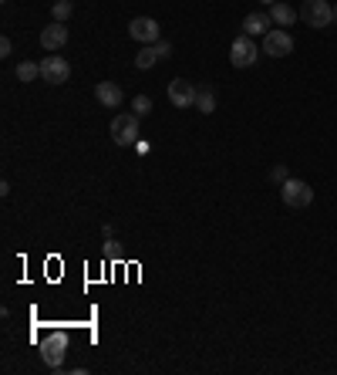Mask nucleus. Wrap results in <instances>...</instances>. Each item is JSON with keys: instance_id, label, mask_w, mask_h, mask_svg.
<instances>
[{"instance_id": "9d476101", "label": "nucleus", "mask_w": 337, "mask_h": 375, "mask_svg": "<svg viewBox=\"0 0 337 375\" xmlns=\"http://www.w3.org/2000/svg\"><path fill=\"white\" fill-rule=\"evenodd\" d=\"M128 37L138 41V44H155V41H162L159 20H152V17H135V20L128 24Z\"/></svg>"}, {"instance_id": "39448f33", "label": "nucleus", "mask_w": 337, "mask_h": 375, "mask_svg": "<svg viewBox=\"0 0 337 375\" xmlns=\"http://www.w3.org/2000/svg\"><path fill=\"white\" fill-rule=\"evenodd\" d=\"M64 352H68V335H61V331H51L41 342V359H44L47 369H61Z\"/></svg>"}, {"instance_id": "f8f14e48", "label": "nucleus", "mask_w": 337, "mask_h": 375, "mask_svg": "<svg viewBox=\"0 0 337 375\" xmlns=\"http://www.w3.org/2000/svg\"><path fill=\"white\" fill-rule=\"evenodd\" d=\"M64 44H68V28H64L61 20L47 24L44 31H41V47H44V51H61Z\"/></svg>"}, {"instance_id": "f3484780", "label": "nucleus", "mask_w": 337, "mask_h": 375, "mask_svg": "<svg viewBox=\"0 0 337 375\" xmlns=\"http://www.w3.org/2000/svg\"><path fill=\"white\" fill-rule=\"evenodd\" d=\"M75 14V4H71V0H58V4H54V7H51V17H54V20H68V17Z\"/></svg>"}, {"instance_id": "0eeeda50", "label": "nucleus", "mask_w": 337, "mask_h": 375, "mask_svg": "<svg viewBox=\"0 0 337 375\" xmlns=\"http://www.w3.org/2000/svg\"><path fill=\"white\" fill-rule=\"evenodd\" d=\"M263 54H270V58H287V54H293V37H290V31H283V28H274L270 34H263Z\"/></svg>"}, {"instance_id": "9b49d317", "label": "nucleus", "mask_w": 337, "mask_h": 375, "mask_svg": "<svg viewBox=\"0 0 337 375\" xmlns=\"http://www.w3.org/2000/svg\"><path fill=\"white\" fill-rule=\"evenodd\" d=\"M94 98H98L105 109H122L125 92H122V85H115V81H98V85H94Z\"/></svg>"}, {"instance_id": "dca6fc26", "label": "nucleus", "mask_w": 337, "mask_h": 375, "mask_svg": "<svg viewBox=\"0 0 337 375\" xmlns=\"http://www.w3.org/2000/svg\"><path fill=\"white\" fill-rule=\"evenodd\" d=\"M37 78H41V64L37 61H20L17 64V81L27 85V81H37Z\"/></svg>"}, {"instance_id": "2eb2a0df", "label": "nucleus", "mask_w": 337, "mask_h": 375, "mask_svg": "<svg viewBox=\"0 0 337 375\" xmlns=\"http://www.w3.org/2000/svg\"><path fill=\"white\" fill-rule=\"evenodd\" d=\"M196 109H200L202 115H213V112H216V95H213V88H200V92H196Z\"/></svg>"}, {"instance_id": "ddd939ff", "label": "nucleus", "mask_w": 337, "mask_h": 375, "mask_svg": "<svg viewBox=\"0 0 337 375\" xmlns=\"http://www.w3.org/2000/svg\"><path fill=\"white\" fill-rule=\"evenodd\" d=\"M274 17L263 14V11H257V14H246L243 17V34H250V37H263V34H270L274 28Z\"/></svg>"}, {"instance_id": "6e6552de", "label": "nucleus", "mask_w": 337, "mask_h": 375, "mask_svg": "<svg viewBox=\"0 0 337 375\" xmlns=\"http://www.w3.org/2000/svg\"><path fill=\"white\" fill-rule=\"evenodd\" d=\"M172 58V44L168 41H155V44H142V51L135 54V68L138 71H149L152 64Z\"/></svg>"}, {"instance_id": "7ed1b4c3", "label": "nucleus", "mask_w": 337, "mask_h": 375, "mask_svg": "<svg viewBox=\"0 0 337 375\" xmlns=\"http://www.w3.org/2000/svg\"><path fill=\"white\" fill-rule=\"evenodd\" d=\"M280 200L290 210H304V206L314 203V189L304 179H287V183H280Z\"/></svg>"}, {"instance_id": "1a4fd4ad", "label": "nucleus", "mask_w": 337, "mask_h": 375, "mask_svg": "<svg viewBox=\"0 0 337 375\" xmlns=\"http://www.w3.org/2000/svg\"><path fill=\"white\" fill-rule=\"evenodd\" d=\"M196 85L185 78H172L168 81V102L176 105V109H196Z\"/></svg>"}, {"instance_id": "4be33fe9", "label": "nucleus", "mask_w": 337, "mask_h": 375, "mask_svg": "<svg viewBox=\"0 0 337 375\" xmlns=\"http://www.w3.org/2000/svg\"><path fill=\"white\" fill-rule=\"evenodd\" d=\"M263 4H276V0H263Z\"/></svg>"}, {"instance_id": "aec40b11", "label": "nucleus", "mask_w": 337, "mask_h": 375, "mask_svg": "<svg viewBox=\"0 0 337 375\" xmlns=\"http://www.w3.org/2000/svg\"><path fill=\"white\" fill-rule=\"evenodd\" d=\"M14 54V44H11V37H0V58H11Z\"/></svg>"}, {"instance_id": "412c9836", "label": "nucleus", "mask_w": 337, "mask_h": 375, "mask_svg": "<svg viewBox=\"0 0 337 375\" xmlns=\"http://www.w3.org/2000/svg\"><path fill=\"white\" fill-rule=\"evenodd\" d=\"M334 20H337V4H334Z\"/></svg>"}, {"instance_id": "423d86ee", "label": "nucleus", "mask_w": 337, "mask_h": 375, "mask_svg": "<svg viewBox=\"0 0 337 375\" xmlns=\"http://www.w3.org/2000/svg\"><path fill=\"white\" fill-rule=\"evenodd\" d=\"M41 78L47 85H64V81L71 78V61L61 58V54H47L44 61H41Z\"/></svg>"}, {"instance_id": "f03ea898", "label": "nucleus", "mask_w": 337, "mask_h": 375, "mask_svg": "<svg viewBox=\"0 0 337 375\" xmlns=\"http://www.w3.org/2000/svg\"><path fill=\"white\" fill-rule=\"evenodd\" d=\"M138 115L135 112H122V115H115L111 119V139H115V145H122V149H128V145H138Z\"/></svg>"}, {"instance_id": "f257e3e1", "label": "nucleus", "mask_w": 337, "mask_h": 375, "mask_svg": "<svg viewBox=\"0 0 337 375\" xmlns=\"http://www.w3.org/2000/svg\"><path fill=\"white\" fill-rule=\"evenodd\" d=\"M300 20L307 28H314V31L331 28L334 24V4H327V0H304L300 4Z\"/></svg>"}, {"instance_id": "6ab92c4d", "label": "nucleus", "mask_w": 337, "mask_h": 375, "mask_svg": "<svg viewBox=\"0 0 337 375\" xmlns=\"http://www.w3.org/2000/svg\"><path fill=\"white\" fill-rule=\"evenodd\" d=\"M270 179H274V183H287V179H290V176H287V166H274Z\"/></svg>"}, {"instance_id": "a211bd4d", "label": "nucleus", "mask_w": 337, "mask_h": 375, "mask_svg": "<svg viewBox=\"0 0 337 375\" xmlns=\"http://www.w3.org/2000/svg\"><path fill=\"white\" fill-rule=\"evenodd\" d=\"M132 112H135L138 119L149 115V112H152V98H149V95H135V98H132Z\"/></svg>"}, {"instance_id": "20e7f679", "label": "nucleus", "mask_w": 337, "mask_h": 375, "mask_svg": "<svg viewBox=\"0 0 337 375\" xmlns=\"http://www.w3.org/2000/svg\"><path fill=\"white\" fill-rule=\"evenodd\" d=\"M257 58H260V47H257V41H253L250 34H240V37L233 41V47H230L233 68H253V64H257Z\"/></svg>"}, {"instance_id": "4468645a", "label": "nucleus", "mask_w": 337, "mask_h": 375, "mask_svg": "<svg viewBox=\"0 0 337 375\" xmlns=\"http://www.w3.org/2000/svg\"><path fill=\"white\" fill-rule=\"evenodd\" d=\"M270 17H274L276 28H290L293 20L300 17V11H293L290 4H283V0H276V4H270Z\"/></svg>"}]
</instances>
